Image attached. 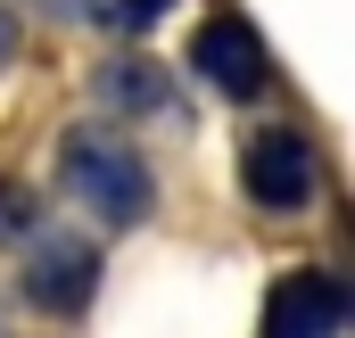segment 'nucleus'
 <instances>
[{
    "label": "nucleus",
    "instance_id": "nucleus-1",
    "mask_svg": "<svg viewBox=\"0 0 355 338\" xmlns=\"http://www.w3.org/2000/svg\"><path fill=\"white\" fill-rule=\"evenodd\" d=\"M58 173H67V190L83 198L99 223H141L149 215V166L116 141V132H67V157H58Z\"/></svg>",
    "mask_w": 355,
    "mask_h": 338
},
{
    "label": "nucleus",
    "instance_id": "nucleus-2",
    "mask_svg": "<svg viewBox=\"0 0 355 338\" xmlns=\"http://www.w3.org/2000/svg\"><path fill=\"white\" fill-rule=\"evenodd\" d=\"M240 190L265 206V215H297L314 190H322V166H314V141L306 132H289V124H272L257 132L248 149H240Z\"/></svg>",
    "mask_w": 355,
    "mask_h": 338
},
{
    "label": "nucleus",
    "instance_id": "nucleus-3",
    "mask_svg": "<svg viewBox=\"0 0 355 338\" xmlns=\"http://www.w3.org/2000/svg\"><path fill=\"white\" fill-rule=\"evenodd\" d=\"M190 66L223 91V99H257L265 75H272V66H265V42H257L248 17H207L198 42H190Z\"/></svg>",
    "mask_w": 355,
    "mask_h": 338
},
{
    "label": "nucleus",
    "instance_id": "nucleus-4",
    "mask_svg": "<svg viewBox=\"0 0 355 338\" xmlns=\"http://www.w3.org/2000/svg\"><path fill=\"white\" fill-rule=\"evenodd\" d=\"M347 330V289L331 272H281L265 297V338H339Z\"/></svg>",
    "mask_w": 355,
    "mask_h": 338
},
{
    "label": "nucleus",
    "instance_id": "nucleus-5",
    "mask_svg": "<svg viewBox=\"0 0 355 338\" xmlns=\"http://www.w3.org/2000/svg\"><path fill=\"white\" fill-rule=\"evenodd\" d=\"M91 289H99V256H91V240H50V248H33V264H25V297H33L42 314H83Z\"/></svg>",
    "mask_w": 355,
    "mask_h": 338
},
{
    "label": "nucleus",
    "instance_id": "nucleus-6",
    "mask_svg": "<svg viewBox=\"0 0 355 338\" xmlns=\"http://www.w3.org/2000/svg\"><path fill=\"white\" fill-rule=\"evenodd\" d=\"M91 91L116 107V116H157L166 107V66H149V58H116V66H99Z\"/></svg>",
    "mask_w": 355,
    "mask_h": 338
},
{
    "label": "nucleus",
    "instance_id": "nucleus-7",
    "mask_svg": "<svg viewBox=\"0 0 355 338\" xmlns=\"http://www.w3.org/2000/svg\"><path fill=\"white\" fill-rule=\"evenodd\" d=\"M107 8H116V25H124V33H141V25H157L174 0H107Z\"/></svg>",
    "mask_w": 355,
    "mask_h": 338
},
{
    "label": "nucleus",
    "instance_id": "nucleus-8",
    "mask_svg": "<svg viewBox=\"0 0 355 338\" xmlns=\"http://www.w3.org/2000/svg\"><path fill=\"white\" fill-rule=\"evenodd\" d=\"M8 50H17V25H8V8H0V58H8Z\"/></svg>",
    "mask_w": 355,
    "mask_h": 338
}]
</instances>
